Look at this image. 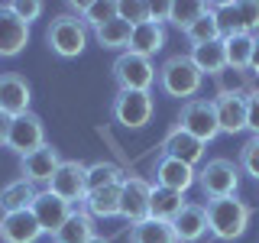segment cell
Instances as JSON below:
<instances>
[{"instance_id": "cell-4", "label": "cell", "mask_w": 259, "mask_h": 243, "mask_svg": "<svg viewBox=\"0 0 259 243\" xmlns=\"http://www.w3.org/2000/svg\"><path fill=\"white\" fill-rule=\"evenodd\" d=\"M210 10L217 16V26H221V39L237 36V32H249L259 36V4L256 0H224V4H210Z\"/></svg>"}, {"instance_id": "cell-41", "label": "cell", "mask_w": 259, "mask_h": 243, "mask_svg": "<svg viewBox=\"0 0 259 243\" xmlns=\"http://www.w3.org/2000/svg\"><path fill=\"white\" fill-rule=\"evenodd\" d=\"M88 243H110V240H107V237H97V233H94V237L88 240Z\"/></svg>"}, {"instance_id": "cell-20", "label": "cell", "mask_w": 259, "mask_h": 243, "mask_svg": "<svg viewBox=\"0 0 259 243\" xmlns=\"http://www.w3.org/2000/svg\"><path fill=\"white\" fill-rule=\"evenodd\" d=\"M172 227H175V237H178V243H201L207 237V211H204V205H185L182 208V214L172 221Z\"/></svg>"}, {"instance_id": "cell-27", "label": "cell", "mask_w": 259, "mask_h": 243, "mask_svg": "<svg viewBox=\"0 0 259 243\" xmlns=\"http://www.w3.org/2000/svg\"><path fill=\"white\" fill-rule=\"evenodd\" d=\"M188 59L194 62V68L201 75H217L221 78L227 71V55H224V43H207V46H194L188 52Z\"/></svg>"}, {"instance_id": "cell-29", "label": "cell", "mask_w": 259, "mask_h": 243, "mask_svg": "<svg viewBox=\"0 0 259 243\" xmlns=\"http://www.w3.org/2000/svg\"><path fill=\"white\" fill-rule=\"evenodd\" d=\"M130 243H178L175 227L156 217H146V221L130 227Z\"/></svg>"}, {"instance_id": "cell-8", "label": "cell", "mask_w": 259, "mask_h": 243, "mask_svg": "<svg viewBox=\"0 0 259 243\" xmlns=\"http://www.w3.org/2000/svg\"><path fill=\"white\" fill-rule=\"evenodd\" d=\"M46 191L59 194L65 205H81L84 194H88V166L78 159H62V166L49 178Z\"/></svg>"}, {"instance_id": "cell-39", "label": "cell", "mask_w": 259, "mask_h": 243, "mask_svg": "<svg viewBox=\"0 0 259 243\" xmlns=\"http://www.w3.org/2000/svg\"><path fill=\"white\" fill-rule=\"evenodd\" d=\"M10 120H13V117H7V113L0 110V146H7V133H10Z\"/></svg>"}, {"instance_id": "cell-1", "label": "cell", "mask_w": 259, "mask_h": 243, "mask_svg": "<svg viewBox=\"0 0 259 243\" xmlns=\"http://www.w3.org/2000/svg\"><path fill=\"white\" fill-rule=\"evenodd\" d=\"M204 211H207L210 237L224 240V243L243 237L246 227H249V217H253V208H249L246 201H240L237 194H230V198H210L204 205Z\"/></svg>"}, {"instance_id": "cell-28", "label": "cell", "mask_w": 259, "mask_h": 243, "mask_svg": "<svg viewBox=\"0 0 259 243\" xmlns=\"http://www.w3.org/2000/svg\"><path fill=\"white\" fill-rule=\"evenodd\" d=\"M130 36H133V26H130L126 20H120V16H113V20H107L104 26L94 29L97 46H101V49H110V52H126Z\"/></svg>"}, {"instance_id": "cell-38", "label": "cell", "mask_w": 259, "mask_h": 243, "mask_svg": "<svg viewBox=\"0 0 259 243\" xmlns=\"http://www.w3.org/2000/svg\"><path fill=\"white\" fill-rule=\"evenodd\" d=\"M168 13H172V4H152V23H168Z\"/></svg>"}, {"instance_id": "cell-32", "label": "cell", "mask_w": 259, "mask_h": 243, "mask_svg": "<svg viewBox=\"0 0 259 243\" xmlns=\"http://www.w3.org/2000/svg\"><path fill=\"white\" fill-rule=\"evenodd\" d=\"M126 178V172L117 166V162H94L88 166V191H97V188H107V185H120Z\"/></svg>"}, {"instance_id": "cell-40", "label": "cell", "mask_w": 259, "mask_h": 243, "mask_svg": "<svg viewBox=\"0 0 259 243\" xmlns=\"http://www.w3.org/2000/svg\"><path fill=\"white\" fill-rule=\"evenodd\" d=\"M249 71L259 75V36H256V46H253V62H249Z\"/></svg>"}, {"instance_id": "cell-21", "label": "cell", "mask_w": 259, "mask_h": 243, "mask_svg": "<svg viewBox=\"0 0 259 243\" xmlns=\"http://www.w3.org/2000/svg\"><path fill=\"white\" fill-rule=\"evenodd\" d=\"M81 208L94 217V221H110V217H120V185H107V188L88 191Z\"/></svg>"}, {"instance_id": "cell-24", "label": "cell", "mask_w": 259, "mask_h": 243, "mask_svg": "<svg viewBox=\"0 0 259 243\" xmlns=\"http://www.w3.org/2000/svg\"><path fill=\"white\" fill-rule=\"evenodd\" d=\"M221 43H224V55H227V68H230V71H246L249 62H253L256 36H249V32H237V36H227V39H221Z\"/></svg>"}, {"instance_id": "cell-13", "label": "cell", "mask_w": 259, "mask_h": 243, "mask_svg": "<svg viewBox=\"0 0 259 243\" xmlns=\"http://www.w3.org/2000/svg\"><path fill=\"white\" fill-rule=\"evenodd\" d=\"M214 110H217L221 133L237 136V133L246 130V94H243V91H217Z\"/></svg>"}, {"instance_id": "cell-14", "label": "cell", "mask_w": 259, "mask_h": 243, "mask_svg": "<svg viewBox=\"0 0 259 243\" xmlns=\"http://www.w3.org/2000/svg\"><path fill=\"white\" fill-rule=\"evenodd\" d=\"M26 46L29 26L10 10V4H0V59H16Z\"/></svg>"}, {"instance_id": "cell-2", "label": "cell", "mask_w": 259, "mask_h": 243, "mask_svg": "<svg viewBox=\"0 0 259 243\" xmlns=\"http://www.w3.org/2000/svg\"><path fill=\"white\" fill-rule=\"evenodd\" d=\"M156 81L162 88V94L168 97H182V101H194V94L204 85V75L194 68V62L188 55H168L165 62L156 68Z\"/></svg>"}, {"instance_id": "cell-23", "label": "cell", "mask_w": 259, "mask_h": 243, "mask_svg": "<svg viewBox=\"0 0 259 243\" xmlns=\"http://www.w3.org/2000/svg\"><path fill=\"white\" fill-rule=\"evenodd\" d=\"M91 237H94V217L88 214L84 208H78V211H71L68 221L52 233V243H88Z\"/></svg>"}, {"instance_id": "cell-35", "label": "cell", "mask_w": 259, "mask_h": 243, "mask_svg": "<svg viewBox=\"0 0 259 243\" xmlns=\"http://www.w3.org/2000/svg\"><path fill=\"white\" fill-rule=\"evenodd\" d=\"M237 166L259 182V136H249V140L240 146V162Z\"/></svg>"}, {"instance_id": "cell-6", "label": "cell", "mask_w": 259, "mask_h": 243, "mask_svg": "<svg viewBox=\"0 0 259 243\" xmlns=\"http://www.w3.org/2000/svg\"><path fill=\"white\" fill-rule=\"evenodd\" d=\"M113 81H117V91H152L156 85V65L152 59L133 52H120L113 62Z\"/></svg>"}, {"instance_id": "cell-7", "label": "cell", "mask_w": 259, "mask_h": 243, "mask_svg": "<svg viewBox=\"0 0 259 243\" xmlns=\"http://www.w3.org/2000/svg\"><path fill=\"white\" fill-rule=\"evenodd\" d=\"M182 130H188L191 136H198L201 143H214L221 136V124H217V110H214V97H194V101L182 104Z\"/></svg>"}, {"instance_id": "cell-30", "label": "cell", "mask_w": 259, "mask_h": 243, "mask_svg": "<svg viewBox=\"0 0 259 243\" xmlns=\"http://www.w3.org/2000/svg\"><path fill=\"white\" fill-rule=\"evenodd\" d=\"M182 36L188 39L191 49L194 46H207V43H221V26H217V16H214V10H210V4H207V13L201 16V20H194Z\"/></svg>"}, {"instance_id": "cell-31", "label": "cell", "mask_w": 259, "mask_h": 243, "mask_svg": "<svg viewBox=\"0 0 259 243\" xmlns=\"http://www.w3.org/2000/svg\"><path fill=\"white\" fill-rule=\"evenodd\" d=\"M71 7L78 10V20L88 29H97L117 16V0H91V4H71Z\"/></svg>"}, {"instance_id": "cell-16", "label": "cell", "mask_w": 259, "mask_h": 243, "mask_svg": "<svg viewBox=\"0 0 259 243\" xmlns=\"http://www.w3.org/2000/svg\"><path fill=\"white\" fill-rule=\"evenodd\" d=\"M152 185H159V188H168V191H178L185 194L188 188L198 185V172H194L191 166H185V162H178L172 156H159L156 162V172H152Z\"/></svg>"}, {"instance_id": "cell-5", "label": "cell", "mask_w": 259, "mask_h": 243, "mask_svg": "<svg viewBox=\"0 0 259 243\" xmlns=\"http://www.w3.org/2000/svg\"><path fill=\"white\" fill-rule=\"evenodd\" d=\"M198 188L204 198H230L240 188V166L230 159H207L198 172Z\"/></svg>"}, {"instance_id": "cell-18", "label": "cell", "mask_w": 259, "mask_h": 243, "mask_svg": "<svg viewBox=\"0 0 259 243\" xmlns=\"http://www.w3.org/2000/svg\"><path fill=\"white\" fill-rule=\"evenodd\" d=\"M32 91H29V81L16 71H4L0 75V110L7 117H20V113L29 110Z\"/></svg>"}, {"instance_id": "cell-34", "label": "cell", "mask_w": 259, "mask_h": 243, "mask_svg": "<svg viewBox=\"0 0 259 243\" xmlns=\"http://www.w3.org/2000/svg\"><path fill=\"white\" fill-rule=\"evenodd\" d=\"M117 16L126 20L130 26H143V23L152 20V4H143V0H117Z\"/></svg>"}, {"instance_id": "cell-3", "label": "cell", "mask_w": 259, "mask_h": 243, "mask_svg": "<svg viewBox=\"0 0 259 243\" xmlns=\"http://www.w3.org/2000/svg\"><path fill=\"white\" fill-rule=\"evenodd\" d=\"M46 43L59 59H78L88 46V26L71 13H59L46 29Z\"/></svg>"}, {"instance_id": "cell-9", "label": "cell", "mask_w": 259, "mask_h": 243, "mask_svg": "<svg viewBox=\"0 0 259 243\" xmlns=\"http://www.w3.org/2000/svg\"><path fill=\"white\" fill-rule=\"evenodd\" d=\"M152 110H156L152 91H117L113 97V117L126 130H143L152 120Z\"/></svg>"}, {"instance_id": "cell-26", "label": "cell", "mask_w": 259, "mask_h": 243, "mask_svg": "<svg viewBox=\"0 0 259 243\" xmlns=\"http://www.w3.org/2000/svg\"><path fill=\"white\" fill-rule=\"evenodd\" d=\"M36 185L26 182V178H16V182L4 185L0 188V211L4 214H10V211H26L32 208V201H36Z\"/></svg>"}, {"instance_id": "cell-36", "label": "cell", "mask_w": 259, "mask_h": 243, "mask_svg": "<svg viewBox=\"0 0 259 243\" xmlns=\"http://www.w3.org/2000/svg\"><path fill=\"white\" fill-rule=\"evenodd\" d=\"M10 10L20 16L23 23H26V26H32V23L39 20V16H42V10L46 7L39 4V0H16V4H10Z\"/></svg>"}, {"instance_id": "cell-15", "label": "cell", "mask_w": 259, "mask_h": 243, "mask_svg": "<svg viewBox=\"0 0 259 243\" xmlns=\"http://www.w3.org/2000/svg\"><path fill=\"white\" fill-rule=\"evenodd\" d=\"M42 227H39L36 214L26 211H10V214H0V240L4 243H36L42 237Z\"/></svg>"}, {"instance_id": "cell-19", "label": "cell", "mask_w": 259, "mask_h": 243, "mask_svg": "<svg viewBox=\"0 0 259 243\" xmlns=\"http://www.w3.org/2000/svg\"><path fill=\"white\" fill-rule=\"evenodd\" d=\"M29 211L36 214L39 227H42V230L49 233V237H52V233L59 230V227H62L65 221H68V214H71L75 208H71V205H65V201L59 198V194H52V191H39Z\"/></svg>"}, {"instance_id": "cell-11", "label": "cell", "mask_w": 259, "mask_h": 243, "mask_svg": "<svg viewBox=\"0 0 259 243\" xmlns=\"http://www.w3.org/2000/svg\"><path fill=\"white\" fill-rule=\"evenodd\" d=\"M149 198H152V182L140 175H126L120 182V217L133 227L149 217Z\"/></svg>"}, {"instance_id": "cell-10", "label": "cell", "mask_w": 259, "mask_h": 243, "mask_svg": "<svg viewBox=\"0 0 259 243\" xmlns=\"http://www.w3.org/2000/svg\"><path fill=\"white\" fill-rule=\"evenodd\" d=\"M39 146H46V124L39 113H20V117L10 120V133H7V149H13L16 156H29V152H36Z\"/></svg>"}, {"instance_id": "cell-25", "label": "cell", "mask_w": 259, "mask_h": 243, "mask_svg": "<svg viewBox=\"0 0 259 243\" xmlns=\"http://www.w3.org/2000/svg\"><path fill=\"white\" fill-rule=\"evenodd\" d=\"M188 205L185 201V194L178 191H168V188H159V185H152V198H149V217H156V221H165L172 224L178 214H182V208Z\"/></svg>"}, {"instance_id": "cell-22", "label": "cell", "mask_w": 259, "mask_h": 243, "mask_svg": "<svg viewBox=\"0 0 259 243\" xmlns=\"http://www.w3.org/2000/svg\"><path fill=\"white\" fill-rule=\"evenodd\" d=\"M162 46H165V29L149 20V23H143V26H133V36H130L126 52L143 55V59H152L156 52H162Z\"/></svg>"}, {"instance_id": "cell-17", "label": "cell", "mask_w": 259, "mask_h": 243, "mask_svg": "<svg viewBox=\"0 0 259 243\" xmlns=\"http://www.w3.org/2000/svg\"><path fill=\"white\" fill-rule=\"evenodd\" d=\"M59 166H62V156H59V149H55L52 143L39 146L36 152H29V156L20 159V172L32 185H49V178L55 175V169H59Z\"/></svg>"}, {"instance_id": "cell-33", "label": "cell", "mask_w": 259, "mask_h": 243, "mask_svg": "<svg viewBox=\"0 0 259 243\" xmlns=\"http://www.w3.org/2000/svg\"><path fill=\"white\" fill-rule=\"evenodd\" d=\"M207 13V4H201V0H172V13H168V23H172L175 29H188L194 20H201V16Z\"/></svg>"}, {"instance_id": "cell-12", "label": "cell", "mask_w": 259, "mask_h": 243, "mask_svg": "<svg viewBox=\"0 0 259 243\" xmlns=\"http://www.w3.org/2000/svg\"><path fill=\"white\" fill-rule=\"evenodd\" d=\"M204 152H207V146L182 127H172L165 133V140L159 143V156H172V159L185 162V166H191V169L204 162Z\"/></svg>"}, {"instance_id": "cell-37", "label": "cell", "mask_w": 259, "mask_h": 243, "mask_svg": "<svg viewBox=\"0 0 259 243\" xmlns=\"http://www.w3.org/2000/svg\"><path fill=\"white\" fill-rule=\"evenodd\" d=\"M246 130L259 136V88L246 91Z\"/></svg>"}]
</instances>
